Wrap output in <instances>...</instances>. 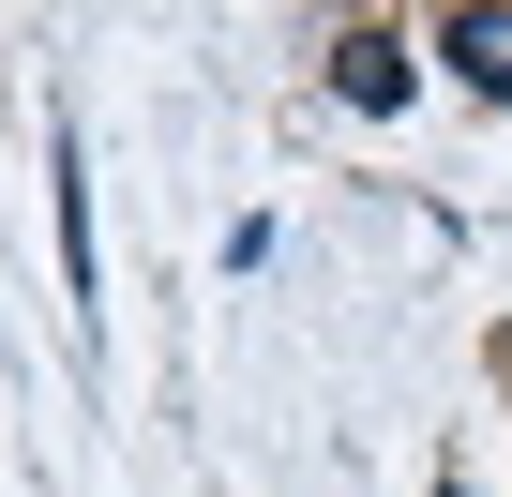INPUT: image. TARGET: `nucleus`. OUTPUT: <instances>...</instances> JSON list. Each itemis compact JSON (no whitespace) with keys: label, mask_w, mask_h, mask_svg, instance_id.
<instances>
[{"label":"nucleus","mask_w":512,"mask_h":497,"mask_svg":"<svg viewBox=\"0 0 512 497\" xmlns=\"http://www.w3.org/2000/svg\"><path fill=\"white\" fill-rule=\"evenodd\" d=\"M332 91L362 106V121H392L422 76H407V31H332Z\"/></svg>","instance_id":"nucleus-1"},{"label":"nucleus","mask_w":512,"mask_h":497,"mask_svg":"<svg viewBox=\"0 0 512 497\" xmlns=\"http://www.w3.org/2000/svg\"><path fill=\"white\" fill-rule=\"evenodd\" d=\"M437 61L467 91H512V16H437Z\"/></svg>","instance_id":"nucleus-2"}]
</instances>
